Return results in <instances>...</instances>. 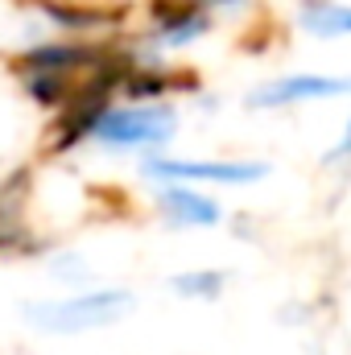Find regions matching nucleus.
I'll use <instances>...</instances> for the list:
<instances>
[{"label": "nucleus", "instance_id": "1", "mask_svg": "<svg viewBox=\"0 0 351 355\" xmlns=\"http://www.w3.org/2000/svg\"><path fill=\"white\" fill-rule=\"evenodd\" d=\"M178 132V112L162 99H137V103H99L91 112L87 141L103 149H162Z\"/></svg>", "mask_w": 351, "mask_h": 355}, {"label": "nucleus", "instance_id": "2", "mask_svg": "<svg viewBox=\"0 0 351 355\" xmlns=\"http://www.w3.org/2000/svg\"><path fill=\"white\" fill-rule=\"evenodd\" d=\"M132 306V297L124 289H83L71 293L62 302H37L25 310V318L42 331H58V335H79V331H95L108 327L116 318H124Z\"/></svg>", "mask_w": 351, "mask_h": 355}, {"label": "nucleus", "instance_id": "3", "mask_svg": "<svg viewBox=\"0 0 351 355\" xmlns=\"http://www.w3.org/2000/svg\"><path fill=\"white\" fill-rule=\"evenodd\" d=\"M153 182H194V186H252L268 178L264 162H219V157H145Z\"/></svg>", "mask_w": 351, "mask_h": 355}, {"label": "nucleus", "instance_id": "4", "mask_svg": "<svg viewBox=\"0 0 351 355\" xmlns=\"http://www.w3.org/2000/svg\"><path fill=\"white\" fill-rule=\"evenodd\" d=\"M351 95V75H281V79H264L261 87L248 95V107L257 112H277V107H302V103H323V99H339Z\"/></svg>", "mask_w": 351, "mask_h": 355}, {"label": "nucleus", "instance_id": "5", "mask_svg": "<svg viewBox=\"0 0 351 355\" xmlns=\"http://www.w3.org/2000/svg\"><path fill=\"white\" fill-rule=\"evenodd\" d=\"M215 12L203 4V0H162L153 12H149V42L157 50H182L190 42H198L207 29H211Z\"/></svg>", "mask_w": 351, "mask_h": 355}, {"label": "nucleus", "instance_id": "6", "mask_svg": "<svg viewBox=\"0 0 351 355\" xmlns=\"http://www.w3.org/2000/svg\"><path fill=\"white\" fill-rule=\"evenodd\" d=\"M157 207L162 219H170L174 227H215L223 219V207L211 194H203L194 182H162Z\"/></svg>", "mask_w": 351, "mask_h": 355}, {"label": "nucleus", "instance_id": "7", "mask_svg": "<svg viewBox=\"0 0 351 355\" xmlns=\"http://www.w3.org/2000/svg\"><path fill=\"white\" fill-rule=\"evenodd\" d=\"M298 29L323 42L351 37V4L348 0H302L298 4Z\"/></svg>", "mask_w": 351, "mask_h": 355}, {"label": "nucleus", "instance_id": "8", "mask_svg": "<svg viewBox=\"0 0 351 355\" xmlns=\"http://www.w3.org/2000/svg\"><path fill=\"white\" fill-rule=\"evenodd\" d=\"M103 50H87V46H67V42H42L33 50L21 54V67L25 71H75V67H91L99 62Z\"/></svg>", "mask_w": 351, "mask_h": 355}, {"label": "nucleus", "instance_id": "9", "mask_svg": "<svg viewBox=\"0 0 351 355\" xmlns=\"http://www.w3.org/2000/svg\"><path fill=\"white\" fill-rule=\"evenodd\" d=\"M50 25H62V29H103V25H116L112 12H99V8H71V4H54V0H37L33 4Z\"/></svg>", "mask_w": 351, "mask_h": 355}, {"label": "nucleus", "instance_id": "10", "mask_svg": "<svg viewBox=\"0 0 351 355\" xmlns=\"http://www.w3.org/2000/svg\"><path fill=\"white\" fill-rule=\"evenodd\" d=\"M170 285L182 297H219L223 285H228V272H219V268H194V272H178Z\"/></svg>", "mask_w": 351, "mask_h": 355}, {"label": "nucleus", "instance_id": "11", "mask_svg": "<svg viewBox=\"0 0 351 355\" xmlns=\"http://www.w3.org/2000/svg\"><path fill=\"white\" fill-rule=\"evenodd\" d=\"M327 162H351V116H348V124H343V137H339V145L327 153Z\"/></svg>", "mask_w": 351, "mask_h": 355}, {"label": "nucleus", "instance_id": "12", "mask_svg": "<svg viewBox=\"0 0 351 355\" xmlns=\"http://www.w3.org/2000/svg\"><path fill=\"white\" fill-rule=\"evenodd\" d=\"M215 17H228V12H240V8H248V0H203Z\"/></svg>", "mask_w": 351, "mask_h": 355}, {"label": "nucleus", "instance_id": "13", "mask_svg": "<svg viewBox=\"0 0 351 355\" xmlns=\"http://www.w3.org/2000/svg\"><path fill=\"white\" fill-rule=\"evenodd\" d=\"M4 240H8V232H0V248H4Z\"/></svg>", "mask_w": 351, "mask_h": 355}]
</instances>
